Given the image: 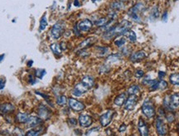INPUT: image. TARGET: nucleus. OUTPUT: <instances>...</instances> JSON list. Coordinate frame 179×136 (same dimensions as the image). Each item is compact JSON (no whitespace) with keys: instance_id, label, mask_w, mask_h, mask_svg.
<instances>
[{"instance_id":"obj_13","label":"nucleus","mask_w":179,"mask_h":136,"mask_svg":"<svg viewBox=\"0 0 179 136\" xmlns=\"http://www.w3.org/2000/svg\"><path fill=\"white\" fill-rule=\"evenodd\" d=\"M145 10H146V8H145L144 3H143L142 2H138V3H135L134 6L128 10V13H135V14L141 16V14L144 13Z\"/></svg>"},{"instance_id":"obj_51","label":"nucleus","mask_w":179,"mask_h":136,"mask_svg":"<svg viewBox=\"0 0 179 136\" xmlns=\"http://www.w3.org/2000/svg\"><path fill=\"white\" fill-rule=\"evenodd\" d=\"M91 1H93V2H95V1H96V0H91Z\"/></svg>"},{"instance_id":"obj_19","label":"nucleus","mask_w":179,"mask_h":136,"mask_svg":"<svg viewBox=\"0 0 179 136\" xmlns=\"http://www.w3.org/2000/svg\"><path fill=\"white\" fill-rule=\"evenodd\" d=\"M27 124H28V126L29 128H33V127L40 125L42 124V120L40 118L36 117V116H29Z\"/></svg>"},{"instance_id":"obj_22","label":"nucleus","mask_w":179,"mask_h":136,"mask_svg":"<svg viewBox=\"0 0 179 136\" xmlns=\"http://www.w3.org/2000/svg\"><path fill=\"white\" fill-rule=\"evenodd\" d=\"M122 54L120 53H113L109 54L107 56L106 58V61L109 63H114V62H117L122 59Z\"/></svg>"},{"instance_id":"obj_18","label":"nucleus","mask_w":179,"mask_h":136,"mask_svg":"<svg viewBox=\"0 0 179 136\" xmlns=\"http://www.w3.org/2000/svg\"><path fill=\"white\" fill-rule=\"evenodd\" d=\"M128 97V95H127V93H121V94H119L118 95L114 100V103L115 104H116L117 106H122V105H124L126 101V99Z\"/></svg>"},{"instance_id":"obj_1","label":"nucleus","mask_w":179,"mask_h":136,"mask_svg":"<svg viewBox=\"0 0 179 136\" xmlns=\"http://www.w3.org/2000/svg\"><path fill=\"white\" fill-rule=\"evenodd\" d=\"M141 111L143 114H144L148 119H152L156 115V110L154 106V102L151 101L150 99H146L144 101Z\"/></svg>"},{"instance_id":"obj_24","label":"nucleus","mask_w":179,"mask_h":136,"mask_svg":"<svg viewBox=\"0 0 179 136\" xmlns=\"http://www.w3.org/2000/svg\"><path fill=\"white\" fill-rule=\"evenodd\" d=\"M125 36H126L127 40H129V42H131V43H134V42H136V41H137V35H136L135 32H134L131 29L127 32Z\"/></svg>"},{"instance_id":"obj_40","label":"nucleus","mask_w":179,"mask_h":136,"mask_svg":"<svg viewBox=\"0 0 179 136\" xmlns=\"http://www.w3.org/2000/svg\"><path fill=\"white\" fill-rule=\"evenodd\" d=\"M158 116L161 118L166 115V110H165L163 107L158 108Z\"/></svg>"},{"instance_id":"obj_25","label":"nucleus","mask_w":179,"mask_h":136,"mask_svg":"<svg viewBox=\"0 0 179 136\" xmlns=\"http://www.w3.org/2000/svg\"><path fill=\"white\" fill-rule=\"evenodd\" d=\"M127 42V38H125V37H122V36H119V37H117V38L115 39L114 43L116 47L118 48H122L124 47Z\"/></svg>"},{"instance_id":"obj_10","label":"nucleus","mask_w":179,"mask_h":136,"mask_svg":"<svg viewBox=\"0 0 179 136\" xmlns=\"http://www.w3.org/2000/svg\"><path fill=\"white\" fill-rule=\"evenodd\" d=\"M37 114L42 120H47L51 116V111L44 104H40L37 109Z\"/></svg>"},{"instance_id":"obj_12","label":"nucleus","mask_w":179,"mask_h":136,"mask_svg":"<svg viewBox=\"0 0 179 136\" xmlns=\"http://www.w3.org/2000/svg\"><path fill=\"white\" fill-rule=\"evenodd\" d=\"M78 122L80 124V125L83 128H88L93 123L92 117L86 114H80V116L78 118Z\"/></svg>"},{"instance_id":"obj_6","label":"nucleus","mask_w":179,"mask_h":136,"mask_svg":"<svg viewBox=\"0 0 179 136\" xmlns=\"http://www.w3.org/2000/svg\"><path fill=\"white\" fill-rule=\"evenodd\" d=\"M138 101V95H129L126 99L125 104H124V108H125V111H133L137 105Z\"/></svg>"},{"instance_id":"obj_7","label":"nucleus","mask_w":179,"mask_h":136,"mask_svg":"<svg viewBox=\"0 0 179 136\" xmlns=\"http://www.w3.org/2000/svg\"><path fill=\"white\" fill-rule=\"evenodd\" d=\"M88 91H89V89L87 88V86H86L80 81L74 86V88L71 91V94L76 97H79V96H81L84 94H86Z\"/></svg>"},{"instance_id":"obj_44","label":"nucleus","mask_w":179,"mask_h":136,"mask_svg":"<svg viewBox=\"0 0 179 136\" xmlns=\"http://www.w3.org/2000/svg\"><path fill=\"white\" fill-rule=\"evenodd\" d=\"M73 32L74 33H75V35H76V36H80V31L78 29V28H77L76 24L75 27L73 28Z\"/></svg>"},{"instance_id":"obj_41","label":"nucleus","mask_w":179,"mask_h":136,"mask_svg":"<svg viewBox=\"0 0 179 136\" xmlns=\"http://www.w3.org/2000/svg\"><path fill=\"white\" fill-rule=\"evenodd\" d=\"M78 123V120H76L75 118H70L68 119V124H70V126H76Z\"/></svg>"},{"instance_id":"obj_42","label":"nucleus","mask_w":179,"mask_h":136,"mask_svg":"<svg viewBox=\"0 0 179 136\" xmlns=\"http://www.w3.org/2000/svg\"><path fill=\"white\" fill-rule=\"evenodd\" d=\"M5 85H6V79L3 76L0 77V90H3Z\"/></svg>"},{"instance_id":"obj_14","label":"nucleus","mask_w":179,"mask_h":136,"mask_svg":"<svg viewBox=\"0 0 179 136\" xmlns=\"http://www.w3.org/2000/svg\"><path fill=\"white\" fill-rule=\"evenodd\" d=\"M169 103L172 111L179 107V93L176 92L169 95Z\"/></svg>"},{"instance_id":"obj_50","label":"nucleus","mask_w":179,"mask_h":136,"mask_svg":"<svg viewBox=\"0 0 179 136\" xmlns=\"http://www.w3.org/2000/svg\"><path fill=\"white\" fill-rule=\"evenodd\" d=\"M32 63H33V62H32V61H29V62H28V67H30V66H32Z\"/></svg>"},{"instance_id":"obj_23","label":"nucleus","mask_w":179,"mask_h":136,"mask_svg":"<svg viewBox=\"0 0 179 136\" xmlns=\"http://www.w3.org/2000/svg\"><path fill=\"white\" fill-rule=\"evenodd\" d=\"M50 49H51V51L53 52L54 55L56 56H60L61 55V48L60 44H58V43H52V44L50 46Z\"/></svg>"},{"instance_id":"obj_43","label":"nucleus","mask_w":179,"mask_h":136,"mask_svg":"<svg viewBox=\"0 0 179 136\" xmlns=\"http://www.w3.org/2000/svg\"><path fill=\"white\" fill-rule=\"evenodd\" d=\"M161 19H162L163 22H167V20H168V11H164V12H163V15L161 16Z\"/></svg>"},{"instance_id":"obj_52","label":"nucleus","mask_w":179,"mask_h":136,"mask_svg":"<svg viewBox=\"0 0 179 136\" xmlns=\"http://www.w3.org/2000/svg\"><path fill=\"white\" fill-rule=\"evenodd\" d=\"M131 136H135V135H134V134H133V135H131Z\"/></svg>"},{"instance_id":"obj_16","label":"nucleus","mask_w":179,"mask_h":136,"mask_svg":"<svg viewBox=\"0 0 179 136\" xmlns=\"http://www.w3.org/2000/svg\"><path fill=\"white\" fill-rule=\"evenodd\" d=\"M96 41V38L95 37H90V38H86L85 40L81 41L78 47L79 50H82V49H86V48H90V46H92Z\"/></svg>"},{"instance_id":"obj_5","label":"nucleus","mask_w":179,"mask_h":136,"mask_svg":"<svg viewBox=\"0 0 179 136\" xmlns=\"http://www.w3.org/2000/svg\"><path fill=\"white\" fill-rule=\"evenodd\" d=\"M155 129L159 136H165L168 134V126L161 117L158 116L155 119Z\"/></svg>"},{"instance_id":"obj_37","label":"nucleus","mask_w":179,"mask_h":136,"mask_svg":"<svg viewBox=\"0 0 179 136\" xmlns=\"http://www.w3.org/2000/svg\"><path fill=\"white\" fill-rule=\"evenodd\" d=\"M168 83L164 80H159L158 81V90H165L168 88Z\"/></svg>"},{"instance_id":"obj_2","label":"nucleus","mask_w":179,"mask_h":136,"mask_svg":"<svg viewBox=\"0 0 179 136\" xmlns=\"http://www.w3.org/2000/svg\"><path fill=\"white\" fill-rule=\"evenodd\" d=\"M65 32V23L62 21L57 22L52 26L51 31H50V35L54 40H58L61 38Z\"/></svg>"},{"instance_id":"obj_30","label":"nucleus","mask_w":179,"mask_h":136,"mask_svg":"<svg viewBox=\"0 0 179 136\" xmlns=\"http://www.w3.org/2000/svg\"><path fill=\"white\" fill-rule=\"evenodd\" d=\"M160 15L159 13V9H158V6H154L152 10H151V13H150V18L151 20H155L157 19Z\"/></svg>"},{"instance_id":"obj_46","label":"nucleus","mask_w":179,"mask_h":136,"mask_svg":"<svg viewBox=\"0 0 179 136\" xmlns=\"http://www.w3.org/2000/svg\"><path fill=\"white\" fill-rule=\"evenodd\" d=\"M166 76V72L165 71H158V78L160 80H163V78Z\"/></svg>"},{"instance_id":"obj_39","label":"nucleus","mask_w":179,"mask_h":136,"mask_svg":"<svg viewBox=\"0 0 179 136\" xmlns=\"http://www.w3.org/2000/svg\"><path fill=\"white\" fill-rule=\"evenodd\" d=\"M132 52L133 51L129 48H126V47H122L121 48V54L124 56H129Z\"/></svg>"},{"instance_id":"obj_36","label":"nucleus","mask_w":179,"mask_h":136,"mask_svg":"<svg viewBox=\"0 0 179 136\" xmlns=\"http://www.w3.org/2000/svg\"><path fill=\"white\" fill-rule=\"evenodd\" d=\"M165 118H166L167 121L168 123H172L175 120V114H173V111H169V113H166V115H165Z\"/></svg>"},{"instance_id":"obj_35","label":"nucleus","mask_w":179,"mask_h":136,"mask_svg":"<svg viewBox=\"0 0 179 136\" xmlns=\"http://www.w3.org/2000/svg\"><path fill=\"white\" fill-rule=\"evenodd\" d=\"M46 73H47V71L45 69H37L35 71V76L40 78V79H42V78H43V76L46 75Z\"/></svg>"},{"instance_id":"obj_29","label":"nucleus","mask_w":179,"mask_h":136,"mask_svg":"<svg viewBox=\"0 0 179 136\" xmlns=\"http://www.w3.org/2000/svg\"><path fill=\"white\" fill-rule=\"evenodd\" d=\"M47 16L46 14H44L42 17V18L40 19V25H39V31L42 32L44 31L45 29L47 28Z\"/></svg>"},{"instance_id":"obj_33","label":"nucleus","mask_w":179,"mask_h":136,"mask_svg":"<svg viewBox=\"0 0 179 136\" xmlns=\"http://www.w3.org/2000/svg\"><path fill=\"white\" fill-rule=\"evenodd\" d=\"M134 77H136L138 79H142L144 76H145V72L143 69L141 68H137V69L134 70Z\"/></svg>"},{"instance_id":"obj_27","label":"nucleus","mask_w":179,"mask_h":136,"mask_svg":"<svg viewBox=\"0 0 179 136\" xmlns=\"http://www.w3.org/2000/svg\"><path fill=\"white\" fill-rule=\"evenodd\" d=\"M109 22V18L107 17H102V18H99V19H97L96 22H95V24H96L97 27H100V28H103Z\"/></svg>"},{"instance_id":"obj_4","label":"nucleus","mask_w":179,"mask_h":136,"mask_svg":"<svg viewBox=\"0 0 179 136\" xmlns=\"http://www.w3.org/2000/svg\"><path fill=\"white\" fill-rule=\"evenodd\" d=\"M115 112L111 109H109L108 111H106L104 114H102L99 117V123L102 127H106L111 123L113 118L115 116Z\"/></svg>"},{"instance_id":"obj_26","label":"nucleus","mask_w":179,"mask_h":136,"mask_svg":"<svg viewBox=\"0 0 179 136\" xmlns=\"http://www.w3.org/2000/svg\"><path fill=\"white\" fill-rule=\"evenodd\" d=\"M16 119L19 123H27L29 119V115L27 113L20 112V113H18V114L16 115Z\"/></svg>"},{"instance_id":"obj_45","label":"nucleus","mask_w":179,"mask_h":136,"mask_svg":"<svg viewBox=\"0 0 179 136\" xmlns=\"http://www.w3.org/2000/svg\"><path fill=\"white\" fill-rule=\"evenodd\" d=\"M126 129H127V125L125 124H122L121 125L119 126V132H125Z\"/></svg>"},{"instance_id":"obj_15","label":"nucleus","mask_w":179,"mask_h":136,"mask_svg":"<svg viewBox=\"0 0 179 136\" xmlns=\"http://www.w3.org/2000/svg\"><path fill=\"white\" fill-rule=\"evenodd\" d=\"M14 110H15V107L11 103H3L0 104V114H8L13 113Z\"/></svg>"},{"instance_id":"obj_9","label":"nucleus","mask_w":179,"mask_h":136,"mask_svg":"<svg viewBox=\"0 0 179 136\" xmlns=\"http://www.w3.org/2000/svg\"><path fill=\"white\" fill-rule=\"evenodd\" d=\"M77 28L80 30V32H87L90 31L93 28V22L88 18H85L81 20L80 22L76 23Z\"/></svg>"},{"instance_id":"obj_31","label":"nucleus","mask_w":179,"mask_h":136,"mask_svg":"<svg viewBox=\"0 0 179 136\" xmlns=\"http://www.w3.org/2000/svg\"><path fill=\"white\" fill-rule=\"evenodd\" d=\"M67 101H68V99L65 95H58L57 98V104L58 105H61V106L65 105L67 103Z\"/></svg>"},{"instance_id":"obj_34","label":"nucleus","mask_w":179,"mask_h":136,"mask_svg":"<svg viewBox=\"0 0 179 136\" xmlns=\"http://www.w3.org/2000/svg\"><path fill=\"white\" fill-rule=\"evenodd\" d=\"M42 132V130H30L26 133V136H38Z\"/></svg>"},{"instance_id":"obj_48","label":"nucleus","mask_w":179,"mask_h":136,"mask_svg":"<svg viewBox=\"0 0 179 136\" xmlns=\"http://www.w3.org/2000/svg\"><path fill=\"white\" fill-rule=\"evenodd\" d=\"M3 58H4V54H2V55H0V63H1V61H3Z\"/></svg>"},{"instance_id":"obj_17","label":"nucleus","mask_w":179,"mask_h":136,"mask_svg":"<svg viewBox=\"0 0 179 136\" xmlns=\"http://www.w3.org/2000/svg\"><path fill=\"white\" fill-rule=\"evenodd\" d=\"M81 82L83 83L86 86H87V88L90 90V89L93 88L95 85V78L90 75H86L82 77Z\"/></svg>"},{"instance_id":"obj_20","label":"nucleus","mask_w":179,"mask_h":136,"mask_svg":"<svg viewBox=\"0 0 179 136\" xmlns=\"http://www.w3.org/2000/svg\"><path fill=\"white\" fill-rule=\"evenodd\" d=\"M109 7H110V9L114 10V11H120V10L125 9V3H122L120 1H113L109 4Z\"/></svg>"},{"instance_id":"obj_38","label":"nucleus","mask_w":179,"mask_h":136,"mask_svg":"<svg viewBox=\"0 0 179 136\" xmlns=\"http://www.w3.org/2000/svg\"><path fill=\"white\" fill-rule=\"evenodd\" d=\"M109 70H110V67L107 65V64H104L102 65L101 67H99V72L102 73V74H106V73H108L109 71Z\"/></svg>"},{"instance_id":"obj_47","label":"nucleus","mask_w":179,"mask_h":136,"mask_svg":"<svg viewBox=\"0 0 179 136\" xmlns=\"http://www.w3.org/2000/svg\"><path fill=\"white\" fill-rule=\"evenodd\" d=\"M80 5H81V3H80V1H79V0H75V1H74V6L80 7Z\"/></svg>"},{"instance_id":"obj_21","label":"nucleus","mask_w":179,"mask_h":136,"mask_svg":"<svg viewBox=\"0 0 179 136\" xmlns=\"http://www.w3.org/2000/svg\"><path fill=\"white\" fill-rule=\"evenodd\" d=\"M141 87L139 85H137V84H134V85H131L127 90V94L129 95H138V94L140 93Z\"/></svg>"},{"instance_id":"obj_3","label":"nucleus","mask_w":179,"mask_h":136,"mask_svg":"<svg viewBox=\"0 0 179 136\" xmlns=\"http://www.w3.org/2000/svg\"><path fill=\"white\" fill-rule=\"evenodd\" d=\"M148 57V52L144 50H138V51H133L129 56V60L132 63H138L144 61Z\"/></svg>"},{"instance_id":"obj_28","label":"nucleus","mask_w":179,"mask_h":136,"mask_svg":"<svg viewBox=\"0 0 179 136\" xmlns=\"http://www.w3.org/2000/svg\"><path fill=\"white\" fill-rule=\"evenodd\" d=\"M169 82L172 85H179V73H173L169 76Z\"/></svg>"},{"instance_id":"obj_8","label":"nucleus","mask_w":179,"mask_h":136,"mask_svg":"<svg viewBox=\"0 0 179 136\" xmlns=\"http://www.w3.org/2000/svg\"><path fill=\"white\" fill-rule=\"evenodd\" d=\"M67 103L69 104L70 109L75 111H81L86 108V105L83 102L80 101L75 98H68Z\"/></svg>"},{"instance_id":"obj_11","label":"nucleus","mask_w":179,"mask_h":136,"mask_svg":"<svg viewBox=\"0 0 179 136\" xmlns=\"http://www.w3.org/2000/svg\"><path fill=\"white\" fill-rule=\"evenodd\" d=\"M138 130L140 136H149V128L143 118H139L138 121Z\"/></svg>"},{"instance_id":"obj_49","label":"nucleus","mask_w":179,"mask_h":136,"mask_svg":"<svg viewBox=\"0 0 179 136\" xmlns=\"http://www.w3.org/2000/svg\"><path fill=\"white\" fill-rule=\"evenodd\" d=\"M119 1H120V2H122V3H128L129 0H119Z\"/></svg>"},{"instance_id":"obj_32","label":"nucleus","mask_w":179,"mask_h":136,"mask_svg":"<svg viewBox=\"0 0 179 136\" xmlns=\"http://www.w3.org/2000/svg\"><path fill=\"white\" fill-rule=\"evenodd\" d=\"M96 51H98V55L100 57H104V56H107L109 49L108 48H105V47H96Z\"/></svg>"},{"instance_id":"obj_53","label":"nucleus","mask_w":179,"mask_h":136,"mask_svg":"<svg viewBox=\"0 0 179 136\" xmlns=\"http://www.w3.org/2000/svg\"><path fill=\"white\" fill-rule=\"evenodd\" d=\"M135 1H138V0H135Z\"/></svg>"}]
</instances>
